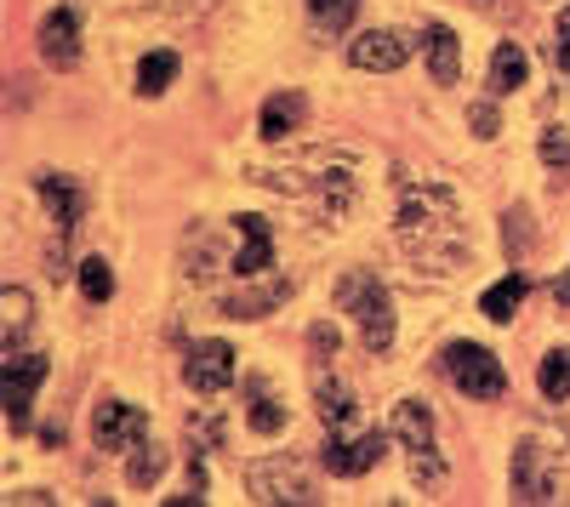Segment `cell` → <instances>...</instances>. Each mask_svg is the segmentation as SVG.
<instances>
[{
  "label": "cell",
  "mask_w": 570,
  "mask_h": 507,
  "mask_svg": "<svg viewBox=\"0 0 570 507\" xmlns=\"http://www.w3.org/2000/svg\"><path fill=\"white\" fill-rule=\"evenodd\" d=\"M400 251L422 268H456L468 257V228H462V206L445 182H405L400 189Z\"/></svg>",
  "instance_id": "1"
},
{
  "label": "cell",
  "mask_w": 570,
  "mask_h": 507,
  "mask_svg": "<svg viewBox=\"0 0 570 507\" xmlns=\"http://www.w3.org/2000/svg\"><path fill=\"white\" fill-rule=\"evenodd\" d=\"M513 496L519 501H570V434L525 428L513 445Z\"/></svg>",
  "instance_id": "2"
},
{
  "label": "cell",
  "mask_w": 570,
  "mask_h": 507,
  "mask_svg": "<svg viewBox=\"0 0 570 507\" xmlns=\"http://www.w3.org/2000/svg\"><path fill=\"white\" fill-rule=\"evenodd\" d=\"M337 308L354 319V331H360V342L371 354H389V342H394V297H389V286L376 280V274H365V268L343 274Z\"/></svg>",
  "instance_id": "3"
},
{
  "label": "cell",
  "mask_w": 570,
  "mask_h": 507,
  "mask_svg": "<svg viewBox=\"0 0 570 507\" xmlns=\"http://www.w3.org/2000/svg\"><path fill=\"white\" fill-rule=\"evenodd\" d=\"M445 377L468 394V399H502L508 394V371L502 359L480 342H451L445 348Z\"/></svg>",
  "instance_id": "4"
},
{
  "label": "cell",
  "mask_w": 570,
  "mask_h": 507,
  "mask_svg": "<svg viewBox=\"0 0 570 507\" xmlns=\"http://www.w3.org/2000/svg\"><path fill=\"white\" fill-rule=\"evenodd\" d=\"M383 445H389V434H376V428H331L320 463L337 479H360V474H371L376 463H383Z\"/></svg>",
  "instance_id": "5"
},
{
  "label": "cell",
  "mask_w": 570,
  "mask_h": 507,
  "mask_svg": "<svg viewBox=\"0 0 570 507\" xmlns=\"http://www.w3.org/2000/svg\"><path fill=\"white\" fill-rule=\"evenodd\" d=\"M35 195L58 211V251H52V274H69L63 257H69V240H75V228H80V182L63 177V171H40L35 177Z\"/></svg>",
  "instance_id": "6"
},
{
  "label": "cell",
  "mask_w": 570,
  "mask_h": 507,
  "mask_svg": "<svg viewBox=\"0 0 570 507\" xmlns=\"http://www.w3.org/2000/svg\"><path fill=\"white\" fill-rule=\"evenodd\" d=\"M246 485H252V496H257V501H285V507L314 501V479L303 474V463H292V456L257 463V468L246 474Z\"/></svg>",
  "instance_id": "7"
},
{
  "label": "cell",
  "mask_w": 570,
  "mask_h": 507,
  "mask_svg": "<svg viewBox=\"0 0 570 507\" xmlns=\"http://www.w3.org/2000/svg\"><path fill=\"white\" fill-rule=\"evenodd\" d=\"M46 382V354L35 348H7V422L12 428H29V405H35V388Z\"/></svg>",
  "instance_id": "8"
},
{
  "label": "cell",
  "mask_w": 570,
  "mask_h": 507,
  "mask_svg": "<svg viewBox=\"0 0 570 507\" xmlns=\"http://www.w3.org/2000/svg\"><path fill=\"white\" fill-rule=\"evenodd\" d=\"M416 52V34L411 29H371L360 40H348V63L354 69H371V74H389L400 63H411Z\"/></svg>",
  "instance_id": "9"
},
{
  "label": "cell",
  "mask_w": 570,
  "mask_h": 507,
  "mask_svg": "<svg viewBox=\"0 0 570 507\" xmlns=\"http://www.w3.org/2000/svg\"><path fill=\"white\" fill-rule=\"evenodd\" d=\"M142 434H149V417H142V405H126V399L98 405V417H91L98 450H131V445H142Z\"/></svg>",
  "instance_id": "10"
},
{
  "label": "cell",
  "mask_w": 570,
  "mask_h": 507,
  "mask_svg": "<svg viewBox=\"0 0 570 507\" xmlns=\"http://www.w3.org/2000/svg\"><path fill=\"white\" fill-rule=\"evenodd\" d=\"M234 240H240V251H234L228 274L234 280H263V268L274 262V228L246 211V217H234Z\"/></svg>",
  "instance_id": "11"
},
{
  "label": "cell",
  "mask_w": 570,
  "mask_h": 507,
  "mask_svg": "<svg viewBox=\"0 0 570 507\" xmlns=\"http://www.w3.org/2000/svg\"><path fill=\"white\" fill-rule=\"evenodd\" d=\"M183 377L195 394H223L234 382V348L228 342H195L183 359Z\"/></svg>",
  "instance_id": "12"
},
{
  "label": "cell",
  "mask_w": 570,
  "mask_h": 507,
  "mask_svg": "<svg viewBox=\"0 0 570 507\" xmlns=\"http://www.w3.org/2000/svg\"><path fill=\"white\" fill-rule=\"evenodd\" d=\"M40 58L52 69H75L80 63V23H75L69 7H58L52 18L40 23Z\"/></svg>",
  "instance_id": "13"
},
{
  "label": "cell",
  "mask_w": 570,
  "mask_h": 507,
  "mask_svg": "<svg viewBox=\"0 0 570 507\" xmlns=\"http://www.w3.org/2000/svg\"><path fill=\"white\" fill-rule=\"evenodd\" d=\"M389 428H394V439H400L411 456H416V450H434V410H428L422 399H400Z\"/></svg>",
  "instance_id": "14"
},
{
  "label": "cell",
  "mask_w": 570,
  "mask_h": 507,
  "mask_svg": "<svg viewBox=\"0 0 570 507\" xmlns=\"http://www.w3.org/2000/svg\"><path fill=\"white\" fill-rule=\"evenodd\" d=\"M303 115H308V98H303V91H274V98L263 103L257 131L268 137V143H279V137H292V131L303 126Z\"/></svg>",
  "instance_id": "15"
},
{
  "label": "cell",
  "mask_w": 570,
  "mask_h": 507,
  "mask_svg": "<svg viewBox=\"0 0 570 507\" xmlns=\"http://www.w3.org/2000/svg\"><path fill=\"white\" fill-rule=\"evenodd\" d=\"M422 52H428V74H434L440 86H451V80L462 74V40H456L445 23H434V29H428Z\"/></svg>",
  "instance_id": "16"
},
{
  "label": "cell",
  "mask_w": 570,
  "mask_h": 507,
  "mask_svg": "<svg viewBox=\"0 0 570 507\" xmlns=\"http://www.w3.org/2000/svg\"><path fill=\"white\" fill-rule=\"evenodd\" d=\"M285 291H292V286H285V280H263V286H252V291H228V314L234 319H263L268 308H279L285 302Z\"/></svg>",
  "instance_id": "17"
},
{
  "label": "cell",
  "mask_w": 570,
  "mask_h": 507,
  "mask_svg": "<svg viewBox=\"0 0 570 507\" xmlns=\"http://www.w3.org/2000/svg\"><path fill=\"white\" fill-rule=\"evenodd\" d=\"M525 291H531L525 274H508V280H497V286L480 297V314H485V319H497V326H508V319L519 314V302H525Z\"/></svg>",
  "instance_id": "18"
},
{
  "label": "cell",
  "mask_w": 570,
  "mask_h": 507,
  "mask_svg": "<svg viewBox=\"0 0 570 507\" xmlns=\"http://www.w3.org/2000/svg\"><path fill=\"white\" fill-rule=\"evenodd\" d=\"M525 52H519V46L513 40H502L497 46V52H491V91H497V98H508V91H519V86H525Z\"/></svg>",
  "instance_id": "19"
},
{
  "label": "cell",
  "mask_w": 570,
  "mask_h": 507,
  "mask_svg": "<svg viewBox=\"0 0 570 507\" xmlns=\"http://www.w3.org/2000/svg\"><path fill=\"white\" fill-rule=\"evenodd\" d=\"M314 399H320V422H325V428H348V422H354V394H348V382L320 377Z\"/></svg>",
  "instance_id": "20"
},
{
  "label": "cell",
  "mask_w": 570,
  "mask_h": 507,
  "mask_svg": "<svg viewBox=\"0 0 570 507\" xmlns=\"http://www.w3.org/2000/svg\"><path fill=\"white\" fill-rule=\"evenodd\" d=\"M171 80H177V52H149L137 63V91H142V98H160Z\"/></svg>",
  "instance_id": "21"
},
{
  "label": "cell",
  "mask_w": 570,
  "mask_h": 507,
  "mask_svg": "<svg viewBox=\"0 0 570 507\" xmlns=\"http://www.w3.org/2000/svg\"><path fill=\"white\" fill-rule=\"evenodd\" d=\"M537 388H542L548 399H564V394H570V348H548V354H542Z\"/></svg>",
  "instance_id": "22"
},
{
  "label": "cell",
  "mask_w": 570,
  "mask_h": 507,
  "mask_svg": "<svg viewBox=\"0 0 570 507\" xmlns=\"http://www.w3.org/2000/svg\"><path fill=\"white\" fill-rule=\"evenodd\" d=\"M252 428L257 434H279L285 428V405L268 394V382H252Z\"/></svg>",
  "instance_id": "23"
},
{
  "label": "cell",
  "mask_w": 570,
  "mask_h": 507,
  "mask_svg": "<svg viewBox=\"0 0 570 507\" xmlns=\"http://www.w3.org/2000/svg\"><path fill=\"white\" fill-rule=\"evenodd\" d=\"M360 12V0H308V18L325 29V34H343Z\"/></svg>",
  "instance_id": "24"
},
{
  "label": "cell",
  "mask_w": 570,
  "mask_h": 507,
  "mask_svg": "<svg viewBox=\"0 0 570 507\" xmlns=\"http://www.w3.org/2000/svg\"><path fill=\"white\" fill-rule=\"evenodd\" d=\"M80 291H86V302H109L115 297V274H109L104 257H86L80 262Z\"/></svg>",
  "instance_id": "25"
},
{
  "label": "cell",
  "mask_w": 570,
  "mask_h": 507,
  "mask_svg": "<svg viewBox=\"0 0 570 507\" xmlns=\"http://www.w3.org/2000/svg\"><path fill=\"white\" fill-rule=\"evenodd\" d=\"M29 308H35V302H29V291H18V286H12L7 297H0V314H7V348H12V342H23L29 319H35Z\"/></svg>",
  "instance_id": "26"
},
{
  "label": "cell",
  "mask_w": 570,
  "mask_h": 507,
  "mask_svg": "<svg viewBox=\"0 0 570 507\" xmlns=\"http://www.w3.org/2000/svg\"><path fill=\"white\" fill-rule=\"evenodd\" d=\"M160 468H166V450H155V445H142V456H131V468H126V479H131V485H155V479H160Z\"/></svg>",
  "instance_id": "27"
},
{
  "label": "cell",
  "mask_w": 570,
  "mask_h": 507,
  "mask_svg": "<svg viewBox=\"0 0 570 507\" xmlns=\"http://www.w3.org/2000/svg\"><path fill=\"white\" fill-rule=\"evenodd\" d=\"M542 160L548 166H570V137L553 126V131H542Z\"/></svg>",
  "instance_id": "28"
},
{
  "label": "cell",
  "mask_w": 570,
  "mask_h": 507,
  "mask_svg": "<svg viewBox=\"0 0 570 507\" xmlns=\"http://www.w3.org/2000/svg\"><path fill=\"white\" fill-rule=\"evenodd\" d=\"M553 58H559V69L570 74V7L559 12V40H553Z\"/></svg>",
  "instance_id": "29"
},
{
  "label": "cell",
  "mask_w": 570,
  "mask_h": 507,
  "mask_svg": "<svg viewBox=\"0 0 570 507\" xmlns=\"http://www.w3.org/2000/svg\"><path fill=\"white\" fill-rule=\"evenodd\" d=\"M308 342H314V354H325V359H331V354H337V326H314V331H308Z\"/></svg>",
  "instance_id": "30"
},
{
  "label": "cell",
  "mask_w": 570,
  "mask_h": 507,
  "mask_svg": "<svg viewBox=\"0 0 570 507\" xmlns=\"http://www.w3.org/2000/svg\"><path fill=\"white\" fill-rule=\"evenodd\" d=\"M473 120H480V137H497V115H491V109H480Z\"/></svg>",
  "instance_id": "31"
}]
</instances>
